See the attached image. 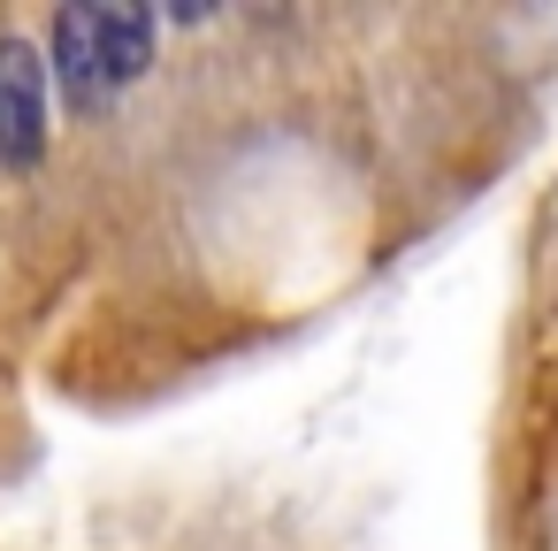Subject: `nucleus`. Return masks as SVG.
<instances>
[{"label":"nucleus","instance_id":"2","mask_svg":"<svg viewBox=\"0 0 558 551\" xmlns=\"http://www.w3.org/2000/svg\"><path fill=\"white\" fill-rule=\"evenodd\" d=\"M54 70H62V93H70L77 108H100V100H108V70H100L93 9H62V16H54Z\"/></svg>","mask_w":558,"mask_h":551},{"label":"nucleus","instance_id":"3","mask_svg":"<svg viewBox=\"0 0 558 551\" xmlns=\"http://www.w3.org/2000/svg\"><path fill=\"white\" fill-rule=\"evenodd\" d=\"M93 39H100V70L108 85H138L154 62V24L146 9H93Z\"/></svg>","mask_w":558,"mask_h":551},{"label":"nucleus","instance_id":"1","mask_svg":"<svg viewBox=\"0 0 558 551\" xmlns=\"http://www.w3.org/2000/svg\"><path fill=\"white\" fill-rule=\"evenodd\" d=\"M47 154V62L24 39H0V161L39 169Z\"/></svg>","mask_w":558,"mask_h":551}]
</instances>
